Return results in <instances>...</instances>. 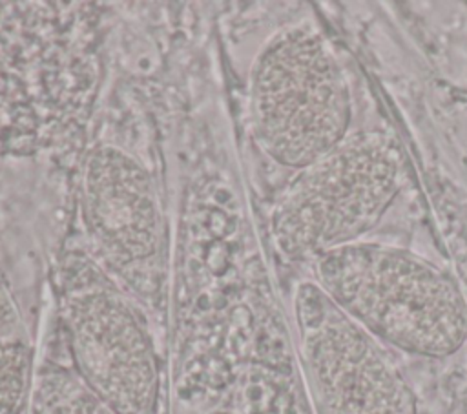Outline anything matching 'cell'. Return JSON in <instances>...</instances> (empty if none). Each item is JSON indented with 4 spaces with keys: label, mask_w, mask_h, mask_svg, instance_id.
Returning a JSON list of instances; mask_svg holds the SVG:
<instances>
[{
    "label": "cell",
    "mask_w": 467,
    "mask_h": 414,
    "mask_svg": "<svg viewBox=\"0 0 467 414\" xmlns=\"http://www.w3.org/2000/svg\"><path fill=\"white\" fill-rule=\"evenodd\" d=\"M38 414H119L104 403L75 372L62 368L42 374Z\"/></svg>",
    "instance_id": "8"
},
{
    "label": "cell",
    "mask_w": 467,
    "mask_h": 414,
    "mask_svg": "<svg viewBox=\"0 0 467 414\" xmlns=\"http://www.w3.org/2000/svg\"><path fill=\"white\" fill-rule=\"evenodd\" d=\"M82 215L102 263L137 294H153L162 221L144 166L115 146L95 148L84 168Z\"/></svg>",
    "instance_id": "6"
},
{
    "label": "cell",
    "mask_w": 467,
    "mask_h": 414,
    "mask_svg": "<svg viewBox=\"0 0 467 414\" xmlns=\"http://www.w3.org/2000/svg\"><path fill=\"white\" fill-rule=\"evenodd\" d=\"M296 321L319 414H418L416 396L383 343L314 281L296 290Z\"/></svg>",
    "instance_id": "5"
},
{
    "label": "cell",
    "mask_w": 467,
    "mask_h": 414,
    "mask_svg": "<svg viewBox=\"0 0 467 414\" xmlns=\"http://www.w3.org/2000/svg\"><path fill=\"white\" fill-rule=\"evenodd\" d=\"M405 160L392 133L350 131L334 150L297 170L272 213L279 252L292 261H314L361 241L401 190Z\"/></svg>",
    "instance_id": "2"
},
{
    "label": "cell",
    "mask_w": 467,
    "mask_h": 414,
    "mask_svg": "<svg viewBox=\"0 0 467 414\" xmlns=\"http://www.w3.org/2000/svg\"><path fill=\"white\" fill-rule=\"evenodd\" d=\"M62 317L78 378L119 414H153L159 361L139 308L93 264L66 272Z\"/></svg>",
    "instance_id": "4"
},
{
    "label": "cell",
    "mask_w": 467,
    "mask_h": 414,
    "mask_svg": "<svg viewBox=\"0 0 467 414\" xmlns=\"http://www.w3.org/2000/svg\"><path fill=\"white\" fill-rule=\"evenodd\" d=\"M31 341L0 277V414H20L31 379Z\"/></svg>",
    "instance_id": "7"
},
{
    "label": "cell",
    "mask_w": 467,
    "mask_h": 414,
    "mask_svg": "<svg viewBox=\"0 0 467 414\" xmlns=\"http://www.w3.org/2000/svg\"><path fill=\"white\" fill-rule=\"evenodd\" d=\"M314 283L358 325L403 352L445 357L467 339V301L432 261L358 241L312 261Z\"/></svg>",
    "instance_id": "1"
},
{
    "label": "cell",
    "mask_w": 467,
    "mask_h": 414,
    "mask_svg": "<svg viewBox=\"0 0 467 414\" xmlns=\"http://www.w3.org/2000/svg\"><path fill=\"white\" fill-rule=\"evenodd\" d=\"M252 126L275 162L301 170L348 133L352 98L332 44L310 22L279 29L250 75Z\"/></svg>",
    "instance_id": "3"
}]
</instances>
